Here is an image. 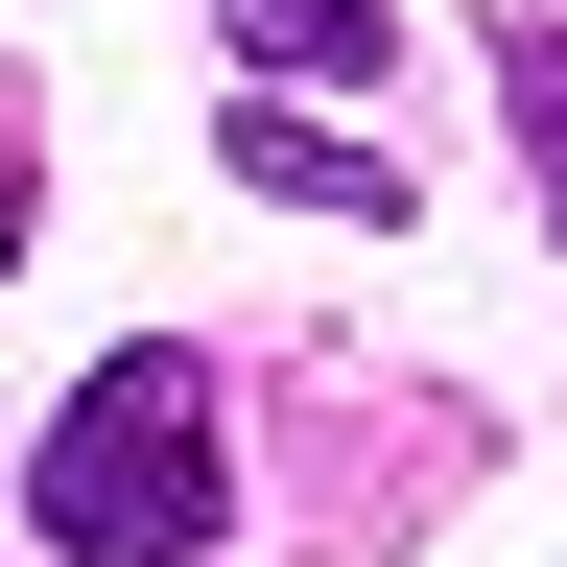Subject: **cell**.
<instances>
[{
	"instance_id": "obj_5",
	"label": "cell",
	"mask_w": 567,
	"mask_h": 567,
	"mask_svg": "<svg viewBox=\"0 0 567 567\" xmlns=\"http://www.w3.org/2000/svg\"><path fill=\"white\" fill-rule=\"evenodd\" d=\"M0 260H24V118H0Z\"/></svg>"
},
{
	"instance_id": "obj_1",
	"label": "cell",
	"mask_w": 567,
	"mask_h": 567,
	"mask_svg": "<svg viewBox=\"0 0 567 567\" xmlns=\"http://www.w3.org/2000/svg\"><path fill=\"white\" fill-rule=\"evenodd\" d=\"M24 520H48V567H189L213 520H237V425H213V379H189V354H95L71 425L24 450Z\"/></svg>"
},
{
	"instance_id": "obj_4",
	"label": "cell",
	"mask_w": 567,
	"mask_h": 567,
	"mask_svg": "<svg viewBox=\"0 0 567 567\" xmlns=\"http://www.w3.org/2000/svg\"><path fill=\"white\" fill-rule=\"evenodd\" d=\"M496 95H520V142H544V213H567V24H520V71H496Z\"/></svg>"
},
{
	"instance_id": "obj_2",
	"label": "cell",
	"mask_w": 567,
	"mask_h": 567,
	"mask_svg": "<svg viewBox=\"0 0 567 567\" xmlns=\"http://www.w3.org/2000/svg\"><path fill=\"white\" fill-rule=\"evenodd\" d=\"M237 189H284V213H379V142L284 118V71H260V95H237Z\"/></svg>"
},
{
	"instance_id": "obj_3",
	"label": "cell",
	"mask_w": 567,
	"mask_h": 567,
	"mask_svg": "<svg viewBox=\"0 0 567 567\" xmlns=\"http://www.w3.org/2000/svg\"><path fill=\"white\" fill-rule=\"evenodd\" d=\"M237 71H379V0H213Z\"/></svg>"
}]
</instances>
